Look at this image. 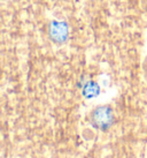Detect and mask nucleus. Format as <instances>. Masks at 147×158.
Masks as SVG:
<instances>
[{"mask_svg":"<svg viewBox=\"0 0 147 158\" xmlns=\"http://www.w3.org/2000/svg\"><path fill=\"white\" fill-rule=\"evenodd\" d=\"M114 115L113 110L107 105L98 106L91 112V123L95 128L106 131L108 129L113 123Z\"/></svg>","mask_w":147,"mask_h":158,"instance_id":"nucleus-1","label":"nucleus"},{"mask_svg":"<svg viewBox=\"0 0 147 158\" xmlns=\"http://www.w3.org/2000/svg\"><path fill=\"white\" fill-rule=\"evenodd\" d=\"M50 36L55 43H63L68 37V27L65 22L53 21L50 26Z\"/></svg>","mask_w":147,"mask_h":158,"instance_id":"nucleus-2","label":"nucleus"},{"mask_svg":"<svg viewBox=\"0 0 147 158\" xmlns=\"http://www.w3.org/2000/svg\"><path fill=\"white\" fill-rule=\"evenodd\" d=\"M83 96L85 97L86 99H91V98H94L100 94V88L97 82H93V81H89L84 84L82 90Z\"/></svg>","mask_w":147,"mask_h":158,"instance_id":"nucleus-3","label":"nucleus"},{"mask_svg":"<svg viewBox=\"0 0 147 158\" xmlns=\"http://www.w3.org/2000/svg\"><path fill=\"white\" fill-rule=\"evenodd\" d=\"M143 74H144V79L147 83V57L144 59L143 61Z\"/></svg>","mask_w":147,"mask_h":158,"instance_id":"nucleus-4","label":"nucleus"}]
</instances>
